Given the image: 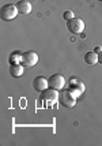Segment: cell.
<instances>
[{
    "label": "cell",
    "mask_w": 102,
    "mask_h": 146,
    "mask_svg": "<svg viewBox=\"0 0 102 146\" xmlns=\"http://www.w3.org/2000/svg\"><path fill=\"white\" fill-rule=\"evenodd\" d=\"M18 8H16V4H4V6L0 8V18L3 21H13L16 15H18Z\"/></svg>",
    "instance_id": "cell-1"
},
{
    "label": "cell",
    "mask_w": 102,
    "mask_h": 146,
    "mask_svg": "<svg viewBox=\"0 0 102 146\" xmlns=\"http://www.w3.org/2000/svg\"><path fill=\"white\" fill-rule=\"evenodd\" d=\"M37 63H38V55H37L34 51H27V52H23V53H22L20 64H22L25 68L34 67Z\"/></svg>",
    "instance_id": "cell-2"
},
{
    "label": "cell",
    "mask_w": 102,
    "mask_h": 146,
    "mask_svg": "<svg viewBox=\"0 0 102 146\" xmlns=\"http://www.w3.org/2000/svg\"><path fill=\"white\" fill-rule=\"evenodd\" d=\"M59 101L65 108H72L76 104V97L71 93L70 90H61V93L59 94Z\"/></svg>",
    "instance_id": "cell-3"
},
{
    "label": "cell",
    "mask_w": 102,
    "mask_h": 146,
    "mask_svg": "<svg viewBox=\"0 0 102 146\" xmlns=\"http://www.w3.org/2000/svg\"><path fill=\"white\" fill-rule=\"evenodd\" d=\"M67 29L72 34H80L84 30V22L80 18H72L67 21Z\"/></svg>",
    "instance_id": "cell-4"
},
{
    "label": "cell",
    "mask_w": 102,
    "mask_h": 146,
    "mask_svg": "<svg viewBox=\"0 0 102 146\" xmlns=\"http://www.w3.org/2000/svg\"><path fill=\"white\" fill-rule=\"evenodd\" d=\"M48 83H49V88L51 89L61 90L65 86V78L61 74H53L52 76H49Z\"/></svg>",
    "instance_id": "cell-5"
},
{
    "label": "cell",
    "mask_w": 102,
    "mask_h": 146,
    "mask_svg": "<svg viewBox=\"0 0 102 146\" xmlns=\"http://www.w3.org/2000/svg\"><path fill=\"white\" fill-rule=\"evenodd\" d=\"M68 90H70L71 93H72V94L78 98V97H79V96L84 92V83L80 82L79 79L72 78V79L70 81V85H68Z\"/></svg>",
    "instance_id": "cell-6"
},
{
    "label": "cell",
    "mask_w": 102,
    "mask_h": 146,
    "mask_svg": "<svg viewBox=\"0 0 102 146\" xmlns=\"http://www.w3.org/2000/svg\"><path fill=\"white\" fill-rule=\"evenodd\" d=\"M42 101H48L49 104H53V102H56L59 100V93L56 89H51V88H48L44 92H41V97H39Z\"/></svg>",
    "instance_id": "cell-7"
},
{
    "label": "cell",
    "mask_w": 102,
    "mask_h": 146,
    "mask_svg": "<svg viewBox=\"0 0 102 146\" xmlns=\"http://www.w3.org/2000/svg\"><path fill=\"white\" fill-rule=\"evenodd\" d=\"M33 88L37 90V92H44L49 88V83H48V79H45L44 76H37L34 78L33 81Z\"/></svg>",
    "instance_id": "cell-8"
},
{
    "label": "cell",
    "mask_w": 102,
    "mask_h": 146,
    "mask_svg": "<svg viewBox=\"0 0 102 146\" xmlns=\"http://www.w3.org/2000/svg\"><path fill=\"white\" fill-rule=\"evenodd\" d=\"M16 8H18V11H19L20 14L27 15V14L32 13V3H30L29 0H19V1L16 3Z\"/></svg>",
    "instance_id": "cell-9"
},
{
    "label": "cell",
    "mask_w": 102,
    "mask_h": 146,
    "mask_svg": "<svg viewBox=\"0 0 102 146\" xmlns=\"http://www.w3.org/2000/svg\"><path fill=\"white\" fill-rule=\"evenodd\" d=\"M23 66L20 63H16V64H11L10 66V74L13 76H15V78H19V76H22V74H23Z\"/></svg>",
    "instance_id": "cell-10"
},
{
    "label": "cell",
    "mask_w": 102,
    "mask_h": 146,
    "mask_svg": "<svg viewBox=\"0 0 102 146\" xmlns=\"http://www.w3.org/2000/svg\"><path fill=\"white\" fill-rule=\"evenodd\" d=\"M84 62L90 66H94V64L98 63V53L95 52H87L84 55Z\"/></svg>",
    "instance_id": "cell-11"
},
{
    "label": "cell",
    "mask_w": 102,
    "mask_h": 146,
    "mask_svg": "<svg viewBox=\"0 0 102 146\" xmlns=\"http://www.w3.org/2000/svg\"><path fill=\"white\" fill-rule=\"evenodd\" d=\"M20 57H22V53H19V52H14V53H11V56H10V59H8V62H10V64L20 63Z\"/></svg>",
    "instance_id": "cell-12"
},
{
    "label": "cell",
    "mask_w": 102,
    "mask_h": 146,
    "mask_svg": "<svg viewBox=\"0 0 102 146\" xmlns=\"http://www.w3.org/2000/svg\"><path fill=\"white\" fill-rule=\"evenodd\" d=\"M63 18L65 19V21H70V19L75 18V15H74V11H65V13L63 14Z\"/></svg>",
    "instance_id": "cell-13"
},
{
    "label": "cell",
    "mask_w": 102,
    "mask_h": 146,
    "mask_svg": "<svg viewBox=\"0 0 102 146\" xmlns=\"http://www.w3.org/2000/svg\"><path fill=\"white\" fill-rule=\"evenodd\" d=\"M94 52H95V53H101L102 48H101V46H95V51H94Z\"/></svg>",
    "instance_id": "cell-14"
},
{
    "label": "cell",
    "mask_w": 102,
    "mask_h": 146,
    "mask_svg": "<svg viewBox=\"0 0 102 146\" xmlns=\"http://www.w3.org/2000/svg\"><path fill=\"white\" fill-rule=\"evenodd\" d=\"M98 62H99V64H102V52L98 53Z\"/></svg>",
    "instance_id": "cell-15"
},
{
    "label": "cell",
    "mask_w": 102,
    "mask_h": 146,
    "mask_svg": "<svg viewBox=\"0 0 102 146\" xmlns=\"http://www.w3.org/2000/svg\"><path fill=\"white\" fill-rule=\"evenodd\" d=\"M98 1H99V3H102V0H98Z\"/></svg>",
    "instance_id": "cell-16"
}]
</instances>
